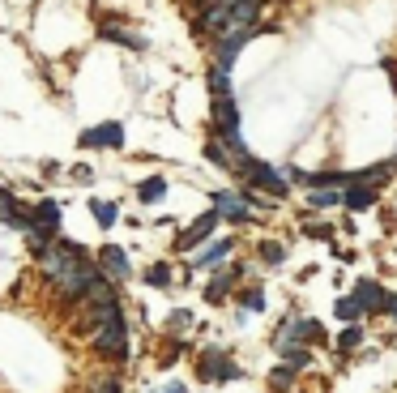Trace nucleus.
Wrapping results in <instances>:
<instances>
[{"instance_id": "obj_21", "label": "nucleus", "mask_w": 397, "mask_h": 393, "mask_svg": "<svg viewBox=\"0 0 397 393\" xmlns=\"http://www.w3.org/2000/svg\"><path fill=\"white\" fill-rule=\"evenodd\" d=\"M231 282H235V274H222L218 282H210V291H205V295H210V300H222V295L231 291Z\"/></svg>"}, {"instance_id": "obj_1", "label": "nucleus", "mask_w": 397, "mask_h": 393, "mask_svg": "<svg viewBox=\"0 0 397 393\" xmlns=\"http://www.w3.org/2000/svg\"><path fill=\"white\" fill-rule=\"evenodd\" d=\"M90 325H94V351L116 355V359L129 355V333H124V316H120V304L116 300L111 304H94Z\"/></svg>"}, {"instance_id": "obj_29", "label": "nucleus", "mask_w": 397, "mask_h": 393, "mask_svg": "<svg viewBox=\"0 0 397 393\" xmlns=\"http://www.w3.org/2000/svg\"><path fill=\"white\" fill-rule=\"evenodd\" d=\"M312 201H316V205H333V201H342V196H338V192H316Z\"/></svg>"}, {"instance_id": "obj_3", "label": "nucleus", "mask_w": 397, "mask_h": 393, "mask_svg": "<svg viewBox=\"0 0 397 393\" xmlns=\"http://www.w3.org/2000/svg\"><path fill=\"white\" fill-rule=\"evenodd\" d=\"M201 376L205 381H235V363L227 359V351H222V347H210L205 355H201Z\"/></svg>"}, {"instance_id": "obj_15", "label": "nucleus", "mask_w": 397, "mask_h": 393, "mask_svg": "<svg viewBox=\"0 0 397 393\" xmlns=\"http://www.w3.org/2000/svg\"><path fill=\"white\" fill-rule=\"evenodd\" d=\"M103 35H107V39H116V43H124V47H137V52H141V47H145V39H141V35H129V30H116V26H103Z\"/></svg>"}, {"instance_id": "obj_28", "label": "nucleus", "mask_w": 397, "mask_h": 393, "mask_svg": "<svg viewBox=\"0 0 397 393\" xmlns=\"http://www.w3.org/2000/svg\"><path fill=\"white\" fill-rule=\"evenodd\" d=\"M73 180H77V184H90L94 171H90V167H73Z\"/></svg>"}, {"instance_id": "obj_22", "label": "nucleus", "mask_w": 397, "mask_h": 393, "mask_svg": "<svg viewBox=\"0 0 397 393\" xmlns=\"http://www.w3.org/2000/svg\"><path fill=\"white\" fill-rule=\"evenodd\" d=\"M261 257H265L269 265H278V261H286V248H282V244H274V239H269L265 248H261Z\"/></svg>"}, {"instance_id": "obj_2", "label": "nucleus", "mask_w": 397, "mask_h": 393, "mask_svg": "<svg viewBox=\"0 0 397 393\" xmlns=\"http://www.w3.org/2000/svg\"><path fill=\"white\" fill-rule=\"evenodd\" d=\"M90 261H86V253L77 248V244H47V248H43V274L47 278H52V282H68L73 274H77V269H86Z\"/></svg>"}, {"instance_id": "obj_27", "label": "nucleus", "mask_w": 397, "mask_h": 393, "mask_svg": "<svg viewBox=\"0 0 397 393\" xmlns=\"http://www.w3.org/2000/svg\"><path fill=\"white\" fill-rule=\"evenodd\" d=\"M243 304L252 308V312H261V308H265V300H261V291H248V295H243Z\"/></svg>"}, {"instance_id": "obj_11", "label": "nucleus", "mask_w": 397, "mask_h": 393, "mask_svg": "<svg viewBox=\"0 0 397 393\" xmlns=\"http://www.w3.org/2000/svg\"><path fill=\"white\" fill-rule=\"evenodd\" d=\"M351 300H355V304H359V312H363V308H371V304H380V300H385V291H380L376 282H359V291L351 295Z\"/></svg>"}, {"instance_id": "obj_20", "label": "nucleus", "mask_w": 397, "mask_h": 393, "mask_svg": "<svg viewBox=\"0 0 397 393\" xmlns=\"http://www.w3.org/2000/svg\"><path fill=\"white\" fill-rule=\"evenodd\" d=\"M210 90H214V98L231 94V82H227V73H222V68H214V73H210Z\"/></svg>"}, {"instance_id": "obj_19", "label": "nucleus", "mask_w": 397, "mask_h": 393, "mask_svg": "<svg viewBox=\"0 0 397 393\" xmlns=\"http://www.w3.org/2000/svg\"><path fill=\"white\" fill-rule=\"evenodd\" d=\"M389 171H393V163H380V167L359 171V180H367V184H385V180H389Z\"/></svg>"}, {"instance_id": "obj_7", "label": "nucleus", "mask_w": 397, "mask_h": 393, "mask_svg": "<svg viewBox=\"0 0 397 393\" xmlns=\"http://www.w3.org/2000/svg\"><path fill=\"white\" fill-rule=\"evenodd\" d=\"M214 223H218V214H214V210H210V214H201V218H196V223H192V227H188V231L180 235V244H176V248H180V253L196 248V244H201V239H205V235L214 231Z\"/></svg>"}, {"instance_id": "obj_17", "label": "nucleus", "mask_w": 397, "mask_h": 393, "mask_svg": "<svg viewBox=\"0 0 397 393\" xmlns=\"http://www.w3.org/2000/svg\"><path fill=\"white\" fill-rule=\"evenodd\" d=\"M333 312H338V321H346V325H355V321H359V304H355V300H338V304H333Z\"/></svg>"}, {"instance_id": "obj_13", "label": "nucleus", "mask_w": 397, "mask_h": 393, "mask_svg": "<svg viewBox=\"0 0 397 393\" xmlns=\"http://www.w3.org/2000/svg\"><path fill=\"white\" fill-rule=\"evenodd\" d=\"M278 355H282L290 367H308V351H299L295 342H278Z\"/></svg>"}, {"instance_id": "obj_31", "label": "nucleus", "mask_w": 397, "mask_h": 393, "mask_svg": "<svg viewBox=\"0 0 397 393\" xmlns=\"http://www.w3.org/2000/svg\"><path fill=\"white\" fill-rule=\"evenodd\" d=\"M163 393H188V389H184V385H167Z\"/></svg>"}, {"instance_id": "obj_5", "label": "nucleus", "mask_w": 397, "mask_h": 393, "mask_svg": "<svg viewBox=\"0 0 397 393\" xmlns=\"http://www.w3.org/2000/svg\"><path fill=\"white\" fill-rule=\"evenodd\" d=\"M243 167H248V176H252V180H257L261 188H269V192H274V196H282V192H286V180L278 176L274 167H265V163H257V158H248Z\"/></svg>"}, {"instance_id": "obj_25", "label": "nucleus", "mask_w": 397, "mask_h": 393, "mask_svg": "<svg viewBox=\"0 0 397 393\" xmlns=\"http://www.w3.org/2000/svg\"><path fill=\"white\" fill-rule=\"evenodd\" d=\"M269 385H274V389H286V385H290V367H278V372L269 376Z\"/></svg>"}, {"instance_id": "obj_14", "label": "nucleus", "mask_w": 397, "mask_h": 393, "mask_svg": "<svg viewBox=\"0 0 397 393\" xmlns=\"http://www.w3.org/2000/svg\"><path fill=\"white\" fill-rule=\"evenodd\" d=\"M90 210H94V223L98 227H111L116 223V205L111 201H90Z\"/></svg>"}, {"instance_id": "obj_4", "label": "nucleus", "mask_w": 397, "mask_h": 393, "mask_svg": "<svg viewBox=\"0 0 397 393\" xmlns=\"http://www.w3.org/2000/svg\"><path fill=\"white\" fill-rule=\"evenodd\" d=\"M214 120H218V133H222V137L239 133V111H235V98H231V94L214 98Z\"/></svg>"}, {"instance_id": "obj_12", "label": "nucleus", "mask_w": 397, "mask_h": 393, "mask_svg": "<svg viewBox=\"0 0 397 393\" xmlns=\"http://www.w3.org/2000/svg\"><path fill=\"white\" fill-rule=\"evenodd\" d=\"M371 201H376V192H371V188H346V196H342V205L346 210H363V205H371Z\"/></svg>"}, {"instance_id": "obj_23", "label": "nucleus", "mask_w": 397, "mask_h": 393, "mask_svg": "<svg viewBox=\"0 0 397 393\" xmlns=\"http://www.w3.org/2000/svg\"><path fill=\"white\" fill-rule=\"evenodd\" d=\"M359 338H363V333H359L355 325H351V329H346V333L338 338V351H355V347H359Z\"/></svg>"}, {"instance_id": "obj_26", "label": "nucleus", "mask_w": 397, "mask_h": 393, "mask_svg": "<svg viewBox=\"0 0 397 393\" xmlns=\"http://www.w3.org/2000/svg\"><path fill=\"white\" fill-rule=\"evenodd\" d=\"M94 393H120V385H116V376H103L94 385Z\"/></svg>"}, {"instance_id": "obj_8", "label": "nucleus", "mask_w": 397, "mask_h": 393, "mask_svg": "<svg viewBox=\"0 0 397 393\" xmlns=\"http://www.w3.org/2000/svg\"><path fill=\"white\" fill-rule=\"evenodd\" d=\"M82 145H94V150H98V145L120 150V145H124V129H120V125H98V129H90V133L82 137Z\"/></svg>"}, {"instance_id": "obj_18", "label": "nucleus", "mask_w": 397, "mask_h": 393, "mask_svg": "<svg viewBox=\"0 0 397 393\" xmlns=\"http://www.w3.org/2000/svg\"><path fill=\"white\" fill-rule=\"evenodd\" d=\"M163 192H167V180H163V176H154V180H145V184H141V201H158Z\"/></svg>"}, {"instance_id": "obj_24", "label": "nucleus", "mask_w": 397, "mask_h": 393, "mask_svg": "<svg viewBox=\"0 0 397 393\" xmlns=\"http://www.w3.org/2000/svg\"><path fill=\"white\" fill-rule=\"evenodd\" d=\"M150 282H154V286H167V282H171V269H167V265H154V269H150Z\"/></svg>"}, {"instance_id": "obj_16", "label": "nucleus", "mask_w": 397, "mask_h": 393, "mask_svg": "<svg viewBox=\"0 0 397 393\" xmlns=\"http://www.w3.org/2000/svg\"><path fill=\"white\" fill-rule=\"evenodd\" d=\"M227 253H231V239H218L214 248H205L201 257H196V265H214V261H222V257H227Z\"/></svg>"}, {"instance_id": "obj_10", "label": "nucleus", "mask_w": 397, "mask_h": 393, "mask_svg": "<svg viewBox=\"0 0 397 393\" xmlns=\"http://www.w3.org/2000/svg\"><path fill=\"white\" fill-rule=\"evenodd\" d=\"M103 265H107L111 278H129V257H124L116 244H103Z\"/></svg>"}, {"instance_id": "obj_9", "label": "nucleus", "mask_w": 397, "mask_h": 393, "mask_svg": "<svg viewBox=\"0 0 397 393\" xmlns=\"http://www.w3.org/2000/svg\"><path fill=\"white\" fill-rule=\"evenodd\" d=\"M214 205L227 218H248V196H239V192H214Z\"/></svg>"}, {"instance_id": "obj_30", "label": "nucleus", "mask_w": 397, "mask_h": 393, "mask_svg": "<svg viewBox=\"0 0 397 393\" xmlns=\"http://www.w3.org/2000/svg\"><path fill=\"white\" fill-rule=\"evenodd\" d=\"M385 308H389V316H393V321H397V295H385V300H380Z\"/></svg>"}, {"instance_id": "obj_6", "label": "nucleus", "mask_w": 397, "mask_h": 393, "mask_svg": "<svg viewBox=\"0 0 397 393\" xmlns=\"http://www.w3.org/2000/svg\"><path fill=\"white\" fill-rule=\"evenodd\" d=\"M252 39V30H222V43H218V68L227 73V64L235 60V52Z\"/></svg>"}]
</instances>
